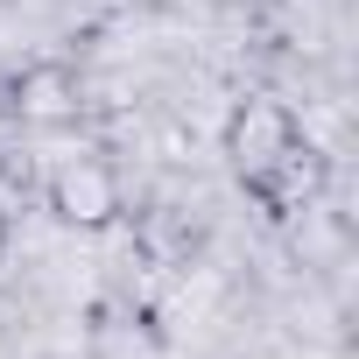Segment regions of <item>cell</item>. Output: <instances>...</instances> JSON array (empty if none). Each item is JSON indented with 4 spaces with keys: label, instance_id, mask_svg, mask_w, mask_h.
<instances>
[{
    "label": "cell",
    "instance_id": "6da1fadb",
    "mask_svg": "<svg viewBox=\"0 0 359 359\" xmlns=\"http://www.w3.org/2000/svg\"><path fill=\"white\" fill-rule=\"evenodd\" d=\"M219 148H226V162H233V176L261 198L275 176L303 155V120L282 106V99H268V92H254V99H240L233 113H226V134H219Z\"/></svg>",
    "mask_w": 359,
    "mask_h": 359
},
{
    "label": "cell",
    "instance_id": "7a4b0ae2",
    "mask_svg": "<svg viewBox=\"0 0 359 359\" xmlns=\"http://www.w3.org/2000/svg\"><path fill=\"white\" fill-rule=\"evenodd\" d=\"M43 205L71 233H106L127 212V184H120V169L106 155H64L50 169V184H43Z\"/></svg>",
    "mask_w": 359,
    "mask_h": 359
},
{
    "label": "cell",
    "instance_id": "277c9868",
    "mask_svg": "<svg viewBox=\"0 0 359 359\" xmlns=\"http://www.w3.org/2000/svg\"><path fill=\"white\" fill-rule=\"evenodd\" d=\"M0 261H8V219H0Z\"/></svg>",
    "mask_w": 359,
    "mask_h": 359
},
{
    "label": "cell",
    "instance_id": "3957f363",
    "mask_svg": "<svg viewBox=\"0 0 359 359\" xmlns=\"http://www.w3.org/2000/svg\"><path fill=\"white\" fill-rule=\"evenodd\" d=\"M8 106H15V120H29V127H71V120L85 113V78H78V64H64V57H36V64H22V71L8 78Z\"/></svg>",
    "mask_w": 359,
    "mask_h": 359
}]
</instances>
